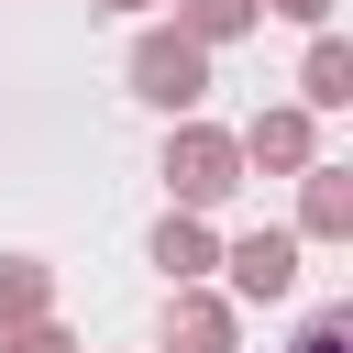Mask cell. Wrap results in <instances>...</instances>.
Here are the masks:
<instances>
[{
	"mask_svg": "<svg viewBox=\"0 0 353 353\" xmlns=\"http://www.w3.org/2000/svg\"><path fill=\"white\" fill-rule=\"evenodd\" d=\"M0 353H77V331L66 320H22V331H0Z\"/></svg>",
	"mask_w": 353,
	"mask_h": 353,
	"instance_id": "11",
	"label": "cell"
},
{
	"mask_svg": "<svg viewBox=\"0 0 353 353\" xmlns=\"http://www.w3.org/2000/svg\"><path fill=\"white\" fill-rule=\"evenodd\" d=\"M132 99L165 110V121H199V99H210V55H199L176 22H154V33L132 44Z\"/></svg>",
	"mask_w": 353,
	"mask_h": 353,
	"instance_id": "1",
	"label": "cell"
},
{
	"mask_svg": "<svg viewBox=\"0 0 353 353\" xmlns=\"http://www.w3.org/2000/svg\"><path fill=\"white\" fill-rule=\"evenodd\" d=\"M298 243H353V165L298 176Z\"/></svg>",
	"mask_w": 353,
	"mask_h": 353,
	"instance_id": "7",
	"label": "cell"
},
{
	"mask_svg": "<svg viewBox=\"0 0 353 353\" xmlns=\"http://www.w3.org/2000/svg\"><path fill=\"white\" fill-rule=\"evenodd\" d=\"M298 353H353V309H320V320L298 331Z\"/></svg>",
	"mask_w": 353,
	"mask_h": 353,
	"instance_id": "12",
	"label": "cell"
},
{
	"mask_svg": "<svg viewBox=\"0 0 353 353\" xmlns=\"http://www.w3.org/2000/svg\"><path fill=\"white\" fill-rule=\"evenodd\" d=\"M165 353H243V309L221 287H165Z\"/></svg>",
	"mask_w": 353,
	"mask_h": 353,
	"instance_id": "5",
	"label": "cell"
},
{
	"mask_svg": "<svg viewBox=\"0 0 353 353\" xmlns=\"http://www.w3.org/2000/svg\"><path fill=\"white\" fill-rule=\"evenodd\" d=\"M165 188H176V210L210 221V210L243 188V143H232L221 121H176V132H165Z\"/></svg>",
	"mask_w": 353,
	"mask_h": 353,
	"instance_id": "2",
	"label": "cell"
},
{
	"mask_svg": "<svg viewBox=\"0 0 353 353\" xmlns=\"http://www.w3.org/2000/svg\"><path fill=\"white\" fill-rule=\"evenodd\" d=\"M265 11H287V22H309V33L331 22V0H265Z\"/></svg>",
	"mask_w": 353,
	"mask_h": 353,
	"instance_id": "13",
	"label": "cell"
},
{
	"mask_svg": "<svg viewBox=\"0 0 353 353\" xmlns=\"http://www.w3.org/2000/svg\"><path fill=\"white\" fill-rule=\"evenodd\" d=\"M221 276H232V309L298 298V232H243V243H221Z\"/></svg>",
	"mask_w": 353,
	"mask_h": 353,
	"instance_id": "4",
	"label": "cell"
},
{
	"mask_svg": "<svg viewBox=\"0 0 353 353\" xmlns=\"http://www.w3.org/2000/svg\"><path fill=\"white\" fill-rule=\"evenodd\" d=\"M265 22V0H176V33L199 44V55H221V44H243Z\"/></svg>",
	"mask_w": 353,
	"mask_h": 353,
	"instance_id": "10",
	"label": "cell"
},
{
	"mask_svg": "<svg viewBox=\"0 0 353 353\" xmlns=\"http://www.w3.org/2000/svg\"><path fill=\"white\" fill-rule=\"evenodd\" d=\"M232 143H243V176H309V165H320V121H309L298 99L254 110V121H243Z\"/></svg>",
	"mask_w": 353,
	"mask_h": 353,
	"instance_id": "3",
	"label": "cell"
},
{
	"mask_svg": "<svg viewBox=\"0 0 353 353\" xmlns=\"http://www.w3.org/2000/svg\"><path fill=\"white\" fill-rule=\"evenodd\" d=\"M88 11H154V0H88Z\"/></svg>",
	"mask_w": 353,
	"mask_h": 353,
	"instance_id": "14",
	"label": "cell"
},
{
	"mask_svg": "<svg viewBox=\"0 0 353 353\" xmlns=\"http://www.w3.org/2000/svg\"><path fill=\"white\" fill-rule=\"evenodd\" d=\"M298 110H353V44H342V33H309V66H298Z\"/></svg>",
	"mask_w": 353,
	"mask_h": 353,
	"instance_id": "8",
	"label": "cell"
},
{
	"mask_svg": "<svg viewBox=\"0 0 353 353\" xmlns=\"http://www.w3.org/2000/svg\"><path fill=\"white\" fill-rule=\"evenodd\" d=\"M154 265H165V287H210V276H221V232H210L199 210H165V221H154Z\"/></svg>",
	"mask_w": 353,
	"mask_h": 353,
	"instance_id": "6",
	"label": "cell"
},
{
	"mask_svg": "<svg viewBox=\"0 0 353 353\" xmlns=\"http://www.w3.org/2000/svg\"><path fill=\"white\" fill-rule=\"evenodd\" d=\"M22 320H55V265L44 254H0V331Z\"/></svg>",
	"mask_w": 353,
	"mask_h": 353,
	"instance_id": "9",
	"label": "cell"
}]
</instances>
